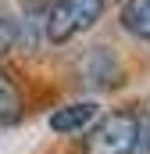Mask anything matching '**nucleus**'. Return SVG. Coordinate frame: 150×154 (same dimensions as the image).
<instances>
[{
    "label": "nucleus",
    "mask_w": 150,
    "mask_h": 154,
    "mask_svg": "<svg viewBox=\"0 0 150 154\" xmlns=\"http://www.w3.org/2000/svg\"><path fill=\"white\" fill-rule=\"evenodd\" d=\"M97 115H100L97 100L61 104V108H54V115H50V129H54L57 136H75V133H86V129L97 122Z\"/></svg>",
    "instance_id": "nucleus-4"
},
{
    "label": "nucleus",
    "mask_w": 150,
    "mask_h": 154,
    "mask_svg": "<svg viewBox=\"0 0 150 154\" xmlns=\"http://www.w3.org/2000/svg\"><path fill=\"white\" fill-rule=\"evenodd\" d=\"M14 43H18V18H0V57L4 54H11L14 50Z\"/></svg>",
    "instance_id": "nucleus-7"
},
{
    "label": "nucleus",
    "mask_w": 150,
    "mask_h": 154,
    "mask_svg": "<svg viewBox=\"0 0 150 154\" xmlns=\"http://www.w3.org/2000/svg\"><path fill=\"white\" fill-rule=\"evenodd\" d=\"M122 29L129 36L150 43V0H125L122 4Z\"/></svg>",
    "instance_id": "nucleus-5"
},
{
    "label": "nucleus",
    "mask_w": 150,
    "mask_h": 154,
    "mask_svg": "<svg viewBox=\"0 0 150 154\" xmlns=\"http://www.w3.org/2000/svg\"><path fill=\"white\" fill-rule=\"evenodd\" d=\"M104 14V0H54L43 22V32L54 47L72 43L75 36L89 32Z\"/></svg>",
    "instance_id": "nucleus-2"
},
{
    "label": "nucleus",
    "mask_w": 150,
    "mask_h": 154,
    "mask_svg": "<svg viewBox=\"0 0 150 154\" xmlns=\"http://www.w3.org/2000/svg\"><path fill=\"white\" fill-rule=\"evenodd\" d=\"M140 151V115L129 108H114L100 115L82 140V154H136Z\"/></svg>",
    "instance_id": "nucleus-1"
},
{
    "label": "nucleus",
    "mask_w": 150,
    "mask_h": 154,
    "mask_svg": "<svg viewBox=\"0 0 150 154\" xmlns=\"http://www.w3.org/2000/svg\"><path fill=\"white\" fill-rule=\"evenodd\" d=\"M25 111V97L18 90V82L0 68V125H14Z\"/></svg>",
    "instance_id": "nucleus-6"
},
{
    "label": "nucleus",
    "mask_w": 150,
    "mask_h": 154,
    "mask_svg": "<svg viewBox=\"0 0 150 154\" xmlns=\"http://www.w3.org/2000/svg\"><path fill=\"white\" fill-rule=\"evenodd\" d=\"M79 75H82L86 86H93V90H111V86H118L122 65H118V57L111 54V47H93V50L82 54Z\"/></svg>",
    "instance_id": "nucleus-3"
}]
</instances>
